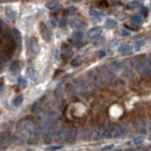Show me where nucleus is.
Returning <instances> with one entry per match:
<instances>
[{
    "label": "nucleus",
    "mask_w": 151,
    "mask_h": 151,
    "mask_svg": "<svg viewBox=\"0 0 151 151\" xmlns=\"http://www.w3.org/2000/svg\"><path fill=\"white\" fill-rule=\"evenodd\" d=\"M126 151H136L135 149H128V150H126Z\"/></svg>",
    "instance_id": "obj_40"
},
{
    "label": "nucleus",
    "mask_w": 151,
    "mask_h": 151,
    "mask_svg": "<svg viewBox=\"0 0 151 151\" xmlns=\"http://www.w3.org/2000/svg\"><path fill=\"white\" fill-rule=\"evenodd\" d=\"M59 149H62L60 145H52V147H48V148H47L48 151H57V150H59Z\"/></svg>",
    "instance_id": "obj_27"
},
{
    "label": "nucleus",
    "mask_w": 151,
    "mask_h": 151,
    "mask_svg": "<svg viewBox=\"0 0 151 151\" xmlns=\"http://www.w3.org/2000/svg\"><path fill=\"white\" fill-rule=\"evenodd\" d=\"M22 101H23V98L21 96V95H18V96H15L14 99H13V101H12V104L14 105V106H20L21 104H22Z\"/></svg>",
    "instance_id": "obj_22"
},
{
    "label": "nucleus",
    "mask_w": 151,
    "mask_h": 151,
    "mask_svg": "<svg viewBox=\"0 0 151 151\" xmlns=\"http://www.w3.org/2000/svg\"><path fill=\"white\" fill-rule=\"evenodd\" d=\"M120 34H121V35H122V36H129V34H130V33H129V32H128V30H126V29H122V30H121V33H120Z\"/></svg>",
    "instance_id": "obj_33"
},
{
    "label": "nucleus",
    "mask_w": 151,
    "mask_h": 151,
    "mask_svg": "<svg viewBox=\"0 0 151 151\" xmlns=\"http://www.w3.org/2000/svg\"><path fill=\"white\" fill-rule=\"evenodd\" d=\"M143 43H144L143 41H139V42H136V45H135V47H136V49H139V48L142 47V44H143Z\"/></svg>",
    "instance_id": "obj_36"
},
{
    "label": "nucleus",
    "mask_w": 151,
    "mask_h": 151,
    "mask_svg": "<svg viewBox=\"0 0 151 151\" xmlns=\"http://www.w3.org/2000/svg\"><path fill=\"white\" fill-rule=\"evenodd\" d=\"M130 22H132V24H135V26H139L142 23V19L138 15H134V17H132V19H130Z\"/></svg>",
    "instance_id": "obj_21"
},
{
    "label": "nucleus",
    "mask_w": 151,
    "mask_h": 151,
    "mask_svg": "<svg viewBox=\"0 0 151 151\" xmlns=\"http://www.w3.org/2000/svg\"><path fill=\"white\" fill-rule=\"evenodd\" d=\"M40 33H41V36L42 38L45 41V42H50L51 40V32L49 30V28L47 27L45 23H40Z\"/></svg>",
    "instance_id": "obj_3"
},
{
    "label": "nucleus",
    "mask_w": 151,
    "mask_h": 151,
    "mask_svg": "<svg viewBox=\"0 0 151 151\" xmlns=\"http://www.w3.org/2000/svg\"><path fill=\"white\" fill-rule=\"evenodd\" d=\"M65 132H66V129H64L63 127L60 128H57L56 130L54 132V138L60 142V141H65Z\"/></svg>",
    "instance_id": "obj_9"
},
{
    "label": "nucleus",
    "mask_w": 151,
    "mask_h": 151,
    "mask_svg": "<svg viewBox=\"0 0 151 151\" xmlns=\"http://www.w3.org/2000/svg\"><path fill=\"white\" fill-rule=\"evenodd\" d=\"M141 12H142V14H143L144 17H147V15H148V13H149L148 8H145V7H142V8H141Z\"/></svg>",
    "instance_id": "obj_31"
},
{
    "label": "nucleus",
    "mask_w": 151,
    "mask_h": 151,
    "mask_svg": "<svg viewBox=\"0 0 151 151\" xmlns=\"http://www.w3.org/2000/svg\"><path fill=\"white\" fill-rule=\"evenodd\" d=\"M76 11H77V9H76L75 7H70V8H68V9L65 11V13H66V14H73Z\"/></svg>",
    "instance_id": "obj_30"
},
{
    "label": "nucleus",
    "mask_w": 151,
    "mask_h": 151,
    "mask_svg": "<svg viewBox=\"0 0 151 151\" xmlns=\"http://www.w3.org/2000/svg\"><path fill=\"white\" fill-rule=\"evenodd\" d=\"M80 63H81V58L80 57H76L75 59H72L71 65L72 66H78V65H80Z\"/></svg>",
    "instance_id": "obj_26"
},
{
    "label": "nucleus",
    "mask_w": 151,
    "mask_h": 151,
    "mask_svg": "<svg viewBox=\"0 0 151 151\" xmlns=\"http://www.w3.org/2000/svg\"><path fill=\"white\" fill-rule=\"evenodd\" d=\"M100 34H101V28L100 27H94V28H92L87 32V37L90 40H95Z\"/></svg>",
    "instance_id": "obj_10"
},
{
    "label": "nucleus",
    "mask_w": 151,
    "mask_h": 151,
    "mask_svg": "<svg viewBox=\"0 0 151 151\" xmlns=\"http://www.w3.org/2000/svg\"><path fill=\"white\" fill-rule=\"evenodd\" d=\"M122 68H123V65H122V63H121V62H119V60L112 62V63L109 64V66H108V69H109L113 73H116V72L121 71V70H122Z\"/></svg>",
    "instance_id": "obj_11"
},
{
    "label": "nucleus",
    "mask_w": 151,
    "mask_h": 151,
    "mask_svg": "<svg viewBox=\"0 0 151 151\" xmlns=\"http://www.w3.org/2000/svg\"><path fill=\"white\" fill-rule=\"evenodd\" d=\"M9 69H11V72H12V73H18V72H19V63H18V62L13 63Z\"/></svg>",
    "instance_id": "obj_24"
},
{
    "label": "nucleus",
    "mask_w": 151,
    "mask_h": 151,
    "mask_svg": "<svg viewBox=\"0 0 151 151\" xmlns=\"http://www.w3.org/2000/svg\"><path fill=\"white\" fill-rule=\"evenodd\" d=\"M81 38H83V32H80V30H77L72 34V40L75 42H79Z\"/></svg>",
    "instance_id": "obj_19"
},
{
    "label": "nucleus",
    "mask_w": 151,
    "mask_h": 151,
    "mask_svg": "<svg viewBox=\"0 0 151 151\" xmlns=\"http://www.w3.org/2000/svg\"><path fill=\"white\" fill-rule=\"evenodd\" d=\"M76 138H77V129L76 128H69V129H66L65 141L69 142V143H72V142L76 141Z\"/></svg>",
    "instance_id": "obj_7"
},
{
    "label": "nucleus",
    "mask_w": 151,
    "mask_h": 151,
    "mask_svg": "<svg viewBox=\"0 0 151 151\" xmlns=\"http://www.w3.org/2000/svg\"><path fill=\"white\" fill-rule=\"evenodd\" d=\"M149 141H151V135L149 136Z\"/></svg>",
    "instance_id": "obj_42"
},
{
    "label": "nucleus",
    "mask_w": 151,
    "mask_h": 151,
    "mask_svg": "<svg viewBox=\"0 0 151 151\" xmlns=\"http://www.w3.org/2000/svg\"><path fill=\"white\" fill-rule=\"evenodd\" d=\"M132 51V47L129 45V44H122V45H120V48H119V52L122 54V55H128V54H130Z\"/></svg>",
    "instance_id": "obj_14"
},
{
    "label": "nucleus",
    "mask_w": 151,
    "mask_h": 151,
    "mask_svg": "<svg viewBox=\"0 0 151 151\" xmlns=\"http://www.w3.org/2000/svg\"><path fill=\"white\" fill-rule=\"evenodd\" d=\"M148 129H149V130H151V123H149V126H148Z\"/></svg>",
    "instance_id": "obj_39"
},
{
    "label": "nucleus",
    "mask_w": 151,
    "mask_h": 151,
    "mask_svg": "<svg viewBox=\"0 0 151 151\" xmlns=\"http://www.w3.org/2000/svg\"><path fill=\"white\" fill-rule=\"evenodd\" d=\"M60 26H65L66 24V20L65 19H63V20H60V23H59Z\"/></svg>",
    "instance_id": "obj_38"
},
{
    "label": "nucleus",
    "mask_w": 151,
    "mask_h": 151,
    "mask_svg": "<svg viewBox=\"0 0 151 151\" xmlns=\"http://www.w3.org/2000/svg\"><path fill=\"white\" fill-rule=\"evenodd\" d=\"M134 143L135 144H141V143H143V138L141 137V138H135L134 139Z\"/></svg>",
    "instance_id": "obj_34"
},
{
    "label": "nucleus",
    "mask_w": 151,
    "mask_h": 151,
    "mask_svg": "<svg viewBox=\"0 0 151 151\" xmlns=\"http://www.w3.org/2000/svg\"><path fill=\"white\" fill-rule=\"evenodd\" d=\"M27 73H28V76H29L32 79H35V71H34L33 69H30V68H29V69L27 70Z\"/></svg>",
    "instance_id": "obj_28"
},
{
    "label": "nucleus",
    "mask_w": 151,
    "mask_h": 151,
    "mask_svg": "<svg viewBox=\"0 0 151 151\" xmlns=\"http://www.w3.org/2000/svg\"><path fill=\"white\" fill-rule=\"evenodd\" d=\"M58 116H59V114L57 111H54V109H51V111H49L48 113H47V116H45V119L51 123V122H54V121H56L57 119H58Z\"/></svg>",
    "instance_id": "obj_13"
},
{
    "label": "nucleus",
    "mask_w": 151,
    "mask_h": 151,
    "mask_svg": "<svg viewBox=\"0 0 151 151\" xmlns=\"http://www.w3.org/2000/svg\"><path fill=\"white\" fill-rule=\"evenodd\" d=\"M6 17L11 20V21H14L15 18H17V14H15L14 9H12V8H7V9H6Z\"/></svg>",
    "instance_id": "obj_17"
},
{
    "label": "nucleus",
    "mask_w": 151,
    "mask_h": 151,
    "mask_svg": "<svg viewBox=\"0 0 151 151\" xmlns=\"http://www.w3.org/2000/svg\"><path fill=\"white\" fill-rule=\"evenodd\" d=\"M70 24H71V27L72 28H75V29H81L83 27H84V22L81 21V20L79 19H73L70 21Z\"/></svg>",
    "instance_id": "obj_15"
},
{
    "label": "nucleus",
    "mask_w": 151,
    "mask_h": 151,
    "mask_svg": "<svg viewBox=\"0 0 151 151\" xmlns=\"http://www.w3.org/2000/svg\"><path fill=\"white\" fill-rule=\"evenodd\" d=\"M90 15L96 20L101 19V14L99 13V11H96V9H94V8H91V9H90Z\"/></svg>",
    "instance_id": "obj_20"
},
{
    "label": "nucleus",
    "mask_w": 151,
    "mask_h": 151,
    "mask_svg": "<svg viewBox=\"0 0 151 151\" xmlns=\"http://www.w3.org/2000/svg\"><path fill=\"white\" fill-rule=\"evenodd\" d=\"M13 35L15 36V38H17V42L19 43V42H20V38H21V36H20L19 30H18V29H14V30H13Z\"/></svg>",
    "instance_id": "obj_29"
},
{
    "label": "nucleus",
    "mask_w": 151,
    "mask_h": 151,
    "mask_svg": "<svg viewBox=\"0 0 151 151\" xmlns=\"http://www.w3.org/2000/svg\"><path fill=\"white\" fill-rule=\"evenodd\" d=\"M29 50H30V52L33 55H37L40 52V44L36 41V38H30V41H29Z\"/></svg>",
    "instance_id": "obj_8"
},
{
    "label": "nucleus",
    "mask_w": 151,
    "mask_h": 151,
    "mask_svg": "<svg viewBox=\"0 0 151 151\" xmlns=\"http://www.w3.org/2000/svg\"><path fill=\"white\" fill-rule=\"evenodd\" d=\"M11 143V135L9 132H1L0 134V147L1 149H6Z\"/></svg>",
    "instance_id": "obj_5"
},
{
    "label": "nucleus",
    "mask_w": 151,
    "mask_h": 151,
    "mask_svg": "<svg viewBox=\"0 0 151 151\" xmlns=\"http://www.w3.org/2000/svg\"><path fill=\"white\" fill-rule=\"evenodd\" d=\"M88 76H90L91 81H92L94 85H98V86L102 85L104 79H102V77H101V75H100L99 71H91V72L88 73Z\"/></svg>",
    "instance_id": "obj_4"
},
{
    "label": "nucleus",
    "mask_w": 151,
    "mask_h": 151,
    "mask_svg": "<svg viewBox=\"0 0 151 151\" xmlns=\"http://www.w3.org/2000/svg\"><path fill=\"white\" fill-rule=\"evenodd\" d=\"M147 63H148V65H149V68H150V70H151V56H149L148 60H147Z\"/></svg>",
    "instance_id": "obj_37"
},
{
    "label": "nucleus",
    "mask_w": 151,
    "mask_h": 151,
    "mask_svg": "<svg viewBox=\"0 0 151 151\" xmlns=\"http://www.w3.org/2000/svg\"><path fill=\"white\" fill-rule=\"evenodd\" d=\"M92 137L95 141H100L104 138H108V132L106 128H96L94 129V132L92 134Z\"/></svg>",
    "instance_id": "obj_2"
},
{
    "label": "nucleus",
    "mask_w": 151,
    "mask_h": 151,
    "mask_svg": "<svg viewBox=\"0 0 151 151\" xmlns=\"http://www.w3.org/2000/svg\"><path fill=\"white\" fill-rule=\"evenodd\" d=\"M99 72H100V75H101V77H102L104 81H105V80H106V81H111V80H113V78H114L113 72H112L109 69H107L106 66L100 68Z\"/></svg>",
    "instance_id": "obj_6"
},
{
    "label": "nucleus",
    "mask_w": 151,
    "mask_h": 151,
    "mask_svg": "<svg viewBox=\"0 0 151 151\" xmlns=\"http://www.w3.org/2000/svg\"><path fill=\"white\" fill-rule=\"evenodd\" d=\"M113 148H114V145H106L105 148H102V151H111V150H113Z\"/></svg>",
    "instance_id": "obj_32"
},
{
    "label": "nucleus",
    "mask_w": 151,
    "mask_h": 151,
    "mask_svg": "<svg viewBox=\"0 0 151 151\" xmlns=\"http://www.w3.org/2000/svg\"><path fill=\"white\" fill-rule=\"evenodd\" d=\"M54 138V130L52 129H48L44 132V142L45 143H50L51 139Z\"/></svg>",
    "instance_id": "obj_16"
},
{
    "label": "nucleus",
    "mask_w": 151,
    "mask_h": 151,
    "mask_svg": "<svg viewBox=\"0 0 151 151\" xmlns=\"http://www.w3.org/2000/svg\"><path fill=\"white\" fill-rule=\"evenodd\" d=\"M47 7H48V9L54 11V9H56L57 7H58V4L55 2V1H49V2L47 4Z\"/></svg>",
    "instance_id": "obj_25"
},
{
    "label": "nucleus",
    "mask_w": 151,
    "mask_h": 151,
    "mask_svg": "<svg viewBox=\"0 0 151 151\" xmlns=\"http://www.w3.org/2000/svg\"><path fill=\"white\" fill-rule=\"evenodd\" d=\"M106 56V52L104 51V50H101V51H99L98 52V57H100V58H102V57Z\"/></svg>",
    "instance_id": "obj_35"
},
{
    "label": "nucleus",
    "mask_w": 151,
    "mask_h": 151,
    "mask_svg": "<svg viewBox=\"0 0 151 151\" xmlns=\"http://www.w3.org/2000/svg\"><path fill=\"white\" fill-rule=\"evenodd\" d=\"M139 1H142V0H139Z\"/></svg>",
    "instance_id": "obj_43"
},
{
    "label": "nucleus",
    "mask_w": 151,
    "mask_h": 151,
    "mask_svg": "<svg viewBox=\"0 0 151 151\" xmlns=\"http://www.w3.org/2000/svg\"><path fill=\"white\" fill-rule=\"evenodd\" d=\"M72 1H75V2H78V1H80V0H72Z\"/></svg>",
    "instance_id": "obj_41"
},
{
    "label": "nucleus",
    "mask_w": 151,
    "mask_h": 151,
    "mask_svg": "<svg viewBox=\"0 0 151 151\" xmlns=\"http://www.w3.org/2000/svg\"><path fill=\"white\" fill-rule=\"evenodd\" d=\"M18 84H19L20 87H22V88L27 87V79L23 78V77H19V79H18Z\"/></svg>",
    "instance_id": "obj_23"
},
{
    "label": "nucleus",
    "mask_w": 151,
    "mask_h": 151,
    "mask_svg": "<svg viewBox=\"0 0 151 151\" xmlns=\"http://www.w3.org/2000/svg\"><path fill=\"white\" fill-rule=\"evenodd\" d=\"M143 58H144V56H138V57L132 58V65H134V68H135L139 73H142V71L144 70V68H145V65H147V60H144Z\"/></svg>",
    "instance_id": "obj_1"
},
{
    "label": "nucleus",
    "mask_w": 151,
    "mask_h": 151,
    "mask_svg": "<svg viewBox=\"0 0 151 151\" xmlns=\"http://www.w3.org/2000/svg\"><path fill=\"white\" fill-rule=\"evenodd\" d=\"M23 128H24L26 132L33 134V132H35V123H34L32 120H26V121L23 122Z\"/></svg>",
    "instance_id": "obj_12"
},
{
    "label": "nucleus",
    "mask_w": 151,
    "mask_h": 151,
    "mask_svg": "<svg viewBox=\"0 0 151 151\" xmlns=\"http://www.w3.org/2000/svg\"><path fill=\"white\" fill-rule=\"evenodd\" d=\"M116 20L112 19V18H108V19L106 20V22H105V26L107 27V28H114V27H116Z\"/></svg>",
    "instance_id": "obj_18"
}]
</instances>
